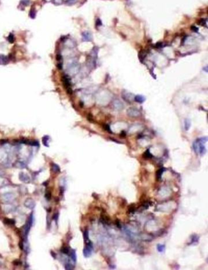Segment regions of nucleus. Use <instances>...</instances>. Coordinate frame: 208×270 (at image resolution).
<instances>
[{
    "label": "nucleus",
    "mask_w": 208,
    "mask_h": 270,
    "mask_svg": "<svg viewBox=\"0 0 208 270\" xmlns=\"http://www.w3.org/2000/svg\"><path fill=\"white\" fill-rule=\"evenodd\" d=\"M208 141V138L201 137L196 139L193 143V149L196 154L200 156H203L206 153V148L205 146V143Z\"/></svg>",
    "instance_id": "obj_1"
},
{
    "label": "nucleus",
    "mask_w": 208,
    "mask_h": 270,
    "mask_svg": "<svg viewBox=\"0 0 208 270\" xmlns=\"http://www.w3.org/2000/svg\"><path fill=\"white\" fill-rule=\"evenodd\" d=\"M86 246L84 248L83 254L85 257H89L92 254L93 250H94V246L93 243L91 241H89L86 242Z\"/></svg>",
    "instance_id": "obj_2"
},
{
    "label": "nucleus",
    "mask_w": 208,
    "mask_h": 270,
    "mask_svg": "<svg viewBox=\"0 0 208 270\" xmlns=\"http://www.w3.org/2000/svg\"><path fill=\"white\" fill-rule=\"evenodd\" d=\"M62 82L67 93L70 95H72L73 91H72V88H71L70 81L69 78L68 77L67 75H64L62 77Z\"/></svg>",
    "instance_id": "obj_3"
},
{
    "label": "nucleus",
    "mask_w": 208,
    "mask_h": 270,
    "mask_svg": "<svg viewBox=\"0 0 208 270\" xmlns=\"http://www.w3.org/2000/svg\"><path fill=\"white\" fill-rule=\"evenodd\" d=\"M127 114L131 117L136 118V117H139L141 113H140L139 110H138V109H137L136 108L130 107L127 109Z\"/></svg>",
    "instance_id": "obj_4"
},
{
    "label": "nucleus",
    "mask_w": 208,
    "mask_h": 270,
    "mask_svg": "<svg viewBox=\"0 0 208 270\" xmlns=\"http://www.w3.org/2000/svg\"><path fill=\"white\" fill-rule=\"evenodd\" d=\"M122 97L123 98L124 100H125L127 102H131L132 100L133 99V95L131 93H127V92L126 91H124L122 93Z\"/></svg>",
    "instance_id": "obj_5"
},
{
    "label": "nucleus",
    "mask_w": 208,
    "mask_h": 270,
    "mask_svg": "<svg viewBox=\"0 0 208 270\" xmlns=\"http://www.w3.org/2000/svg\"><path fill=\"white\" fill-rule=\"evenodd\" d=\"M165 168H160V169L158 170L157 171V172H156V179H157V180H158V181H160V180H161L162 176L163 173L165 172Z\"/></svg>",
    "instance_id": "obj_6"
},
{
    "label": "nucleus",
    "mask_w": 208,
    "mask_h": 270,
    "mask_svg": "<svg viewBox=\"0 0 208 270\" xmlns=\"http://www.w3.org/2000/svg\"><path fill=\"white\" fill-rule=\"evenodd\" d=\"M4 224L7 225V226H14L15 224V220L12 219H9V218H5L3 220Z\"/></svg>",
    "instance_id": "obj_7"
},
{
    "label": "nucleus",
    "mask_w": 208,
    "mask_h": 270,
    "mask_svg": "<svg viewBox=\"0 0 208 270\" xmlns=\"http://www.w3.org/2000/svg\"><path fill=\"white\" fill-rule=\"evenodd\" d=\"M134 100L135 102H138V103L142 104V103H143L145 101V98L143 96H141V95H137V96H135L134 97Z\"/></svg>",
    "instance_id": "obj_8"
},
{
    "label": "nucleus",
    "mask_w": 208,
    "mask_h": 270,
    "mask_svg": "<svg viewBox=\"0 0 208 270\" xmlns=\"http://www.w3.org/2000/svg\"><path fill=\"white\" fill-rule=\"evenodd\" d=\"M82 36H83V39L86 41H90L92 39L91 34H90L89 33H88V32H85V33H84L83 34H82Z\"/></svg>",
    "instance_id": "obj_9"
},
{
    "label": "nucleus",
    "mask_w": 208,
    "mask_h": 270,
    "mask_svg": "<svg viewBox=\"0 0 208 270\" xmlns=\"http://www.w3.org/2000/svg\"><path fill=\"white\" fill-rule=\"evenodd\" d=\"M143 158H145V159H151V158H152V157H153V155H152V154L150 153V150H147V151H146L145 152L143 153Z\"/></svg>",
    "instance_id": "obj_10"
},
{
    "label": "nucleus",
    "mask_w": 208,
    "mask_h": 270,
    "mask_svg": "<svg viewBox=\"0 0 208 270\" xmlns=\"http://www.w3.org/2000/svg\"><path fill=\"white\" fill-rule=\"evenodd\" d=\"M190 126H191V122H190V119H186L184 121V128L186 129V131H188L190 129Z\"/></svg>",
    "instance_id": "obj_11"
},
{
    "label": "nucleus",
    "mask_w": 208,
    "mask_h": 270,
    "mask_svg": "<svg viewBox=\"0 0 208 270\" xmlns=\"http://www.w3.org/2000/svg\"><path fill=\"white\" fill-rule=\"evenodd\" d=\"M100 220L101 221V222H103V224H109V223L110 222L109 218L107 216H103L100 219Z\"/></svg>",
    "instance_id": "obj_12"
},
{
    "label": "nucleus",
    "mask_w": 208,
    "mask_h": 270,
    "mask_svg": "<svg viewBox=\"0 0 208 270\" xmlns=\"http://www.w3.org/2000/svg\"><path fill=\"white\" fill-rule=\"evenodd\" d=\"M83 236H84V239L85 243H86V242H87V241H88L89 240H89V237H88V232L87 230H86L84 231Z\"/></svg>",
    "instance_id": "obj_13"
},
{
    "label": "nucleus",
    "mask_w": 208,
    "mask_h": 270,
    "mask_svg": "<svg viewBox=\"0 0 208 270\" xmlns=\"http://www.w3.org/2000/svg\"><path fill=\"white\" fill-rule=\"evenodd\" d=\"M36 15V11L34 8H31L30 12H29V16L31 18H34Z\"/></svg>",
    "instance_id": "obj_14"
},
{
    "label": "nucleus",
    "mask_w": 208,
    "mask_h": 270,
    "mask_svg": "<svg viewBox=\"0 0 208 270\" xmlns=\"http://www.w3.org/2000/svg\"><path fill=\"white\" fill-rule=\"evenodd\" d=\"M198 23L201 26H205L207 27V19L206 18H201L198 22Z\"/></svg>",
    "instance_id": "obj_15"
},
{
    "label": "nucleus",
    "mask_w": 208,
    "mask_h": 270,
    "mask_svg": "<svg viewBox=\"0 0 208 270\" xmlns=\"http://www.w3.org/2000/svg\"><path fill=\"white\" fill-rule=\"evenodd\" d=\"M198 237L197 236H196V235H193V236H192L191 243H190L189 244H196V243H198Z\"/></svg>",
    "instance_id": "obj_16"
},
{
    "label": "nucleus",
    "mask_w": 208,
    "mask_h": 270,
    "mask_svg": "<svg viewBox=\"0 0 208 270\" xmlns=\"http://www.w3.org/2000/svg\"><path fill=\"white\" fill-rule=\"evenodd\" d=\"M70 256L72 259L73 260L74 262H76V252L74 250H72V252L70 253Z\"/></svg>",
    "instance_id": "obj_17"
},
{
    "label": "nucleus",
    "mask_w": 208,
    "mask_h": 270,
    "mask_svg": "<svg viewBox=\"0 0 208 270\" xmlns=\"http://www.w3.org/2000/svg\"><path fill=\"white\" fill-rule=\"evenodd\" d=\"M157 249L159 252H163L165 250V246L163 245V244H158L157 246Z\"/></svg>",
    "instance_id": "obj_18"
},
{
    "label": "nucleus",
    "mask_w": 208,
    "mask_h": 270,
    "mask_svg": "<svg viewBox=\"0 0 208 270\" xmlns=\"http://www.w3.org/2000/svg\"><path fill=\"white\" fill-rule=\"evenodd\" d=\"M60 250L63 254H68L70 252L69 248L68 247H63L62 248H61Z\"/></svg>",
    "instance_id": "obj_19"
},
{
    "label": "nucleus",
    "mask_w": 208,
    "mask_h": 270,
    "mask_svg": "<svg viewBox=\"0 0 208 270\" xmlns=\"http://www.w3.org/2000/svg\"><path fill=\"white\" fill-rule=\"evenodd\" d=\"M76 2L77 0H66L65 1V4H67V5L71 6L76 3Z\"/></svg>",
    "instance_id": "obj_20"
},
{
    "label": "nucleus",
    "mask_w": 208,
    "mask_h": 270,
    "mask_svg": "<svg viewBox=\"0 0 208 270\" xmlns=\"http://www.w3.org/2000/svg\"><path fill=\"white\" fill-rule=\"evenodd\" d=\"M7 61V58L3 55H0V63H5Z\"/></svg>",
    "instance_id": "obj_21"
},
{
    "label": "nucleus",
    "mask_w": 208,
    "mask_h": 270,
    "mask_svg": "<svg viewBox=\"0 0 208 270\" xmlns=\"http://www.w3.org/2000/svg\"><path fill=\"white\" fill-rule=\"evenodd\" d=\"M53 3L55 5H60L63 3V0H53Z\"/></svg>",
    "instance_id": "obj_22"
},
{
    "label": "nucleus",
    "mask_w": 208,
    "mask_h": 270,
    "mask_svg": "<svg viewBox=\"0 0 208 270\" xmlns=\"http://www.w3.org/2000/svg\"><path fill=\"white\" fill-rule=\"evenodd\" d=\"M8 41H9V42H11V43L13 42V41H14V36H13V34H9V37H8Z\"/></svg>",
    "instance_id": "obj_23"
},
{
    "label": "nucleus",
    "mask_w": 208,
    "mask_h": 270,
    "mask_svg": "<svg viewBox=\"0 0 208 270\" xmlns=\"http://www.w3.org/2000/svg\"><path fill=\"white\" fill-rule=\"evenodd\" d=\"M51 192L49 191H47L45 193V198H47L48 200H49L51 199Z\"/></svg>",
    "instance_id": "obj_24"
},
{
    "label": "nucleus",
    "mask_w": 208,
    "mask_h": 270,
    "mask_svg": "<svg viewBox=\"0 0 208 270\" xmlns=\"http://www.w3.org/2000/svg\"><path fill=\"white\" fill-rule=\"evenodd\" d=\"M52 168H53L54 171H55V172H60V168H59V167L57 165H56V164H53V165Z\"/></svg>",
    "instance_id": "obj_25"
},
{
    "label": "nucleus",
    "mask_w": 208,
    "mask_h": 270,
    "mask_svg": "<svg viewBox=\"0 0 208 270\" xmlns=\"http://www.w3.org/2000/svg\"><path fill=\"white\" fill-rule=\"evenodd\" d=\"M29 3H30L29 0H21V4L23 6H28Z\"/></svg>",
    "instance_id": "obj_26"
},
{
    "label": "nucleus",
    "mask_w": 208,
    "mask_h": 270,
    "mask_svg": "<svg viewBox=\"0 0 208 270\" xmlns=\"http://www.w3.org/2000/svg\"><path fill=\"white\" fill-rule=\"evenodd\" d=\"M104 129L106 130V131H108V132H109L112 133V131H111V128H110L109 126V125H108V124H104Z\"/></svg>",
    "instance_id": "obj_27"
},
{
    "label": "nucleus",
    "mask_w": 208,
    "mask_h": 270,
    "mask_svg": "<svg viewBox=\"0 0 208 270\" xmlns=\"http://www.w3.org/2000/svg\"><path fill=\"white\" fill-rule=\"evenodd\" d=\"M96 25L98 26H101L102 25V22L101 21L100 19H99V18H98L97 20H96Z\"/></svg>",
    "instance_id": "obj_28"
},
{
    "label": "nucleus",
    "mask_w": 208,
    "mask_h": 270,
    "mask_svg": "<svg viewBox=\"0 0 208 270\" xmlns=\"http://www.w3.org/2000/svg\"><path fill=\"white\" fill-rule=\"evenodd\" d=\"M191 30L194 32H198V29L197 27H196L195 26H194V25H193V26H191Z\"/></svg>",
    "instance_id": "obj_29"
},
{
    "label": "nucleus",
    "mask_w": 208,
    "mask_h": 270,
    "mask_svg": "<svg viewBox=\"0 0 208 270\" xmlns=\"http://www.w3.org/2000/svg\"><path fill=\"white\" fill-rule=\"evenodd\" d=\"M155 47H156V48L162 47V43H161V42H158V43L156 44V45H155Z\"/></svg>",
    "instance_id": "obj_30"
},
{
    "label": "nucleus",
    "mask_w": 208,
    "mask_h": 270,
    "mask_svg": "<svg viewBox=\"0 0 208 270\" xmlns=\"http://www.w3.org/2000/svg\"><path fill=\"white\" fill-rule=\"evenodd\" d=\"M13 263L15 265H21V262L20 261H19V260H15V261L13 262Z\"/></svg>",
    "instance_id": "obj_31"
},
{
    "label": "nucleus",
    "mask_w": 208,
    "mask_h": 270,
    "mask_svg": "<svg viewBox=\"0 0 208 270\" xmlns=\"http://www.w3.org/2000/svg\"><path fill=\"white\" fill-rule=\"evenodd\" d=\"M56 59H57V60L58 61L60 62V61L62 60V56L60 55H57V56H56Z\"/></svg>",
    "instance_id": "obj_32"
},
{
    "label": "nucleus",
    "mask_w": 208,
    "mask_h": 270,
    "mask_svg": "<svg viewBox=\"0 0 208 270\" xmlns=\"http://www.w3.org/2000/svg\"><path fill=\"white\" fill-rule=\"evenodd\" d=\"M134 211H135V208H134V207H132V206H131V207L129 208V212H132V213H133V212H134Z\"/></svg>",
    "instance_id": "obj_33"
},
{
    "label": "nucleus",
    "mask_w": 208,
    "mask_h": 270,
    "mask_svg": "<svg viewBox=\"0 0 208 270\" xmlns=\"http://www.w3.org/2000/svg\"><path fill=\"white\" fill-rule=\"evenodd\" d=\"M19 246L20 249H21V250H23V243L22 241H21V242L19 243Z\"/></svg>",
    "instance_id": "obj_34"
},
{
    "label": "nucleus",
    "mask_w": 208,
    "mask_h": 270,
    "mask_svg": "<svg viewBox=\"0 0 208 270\" xmlns=\"http://www.w3.org/2000/svg\"><path fill=\"white\" fill-rule=\"evenodd\" d=\"M53 219H54L55 220H56V222L57 221V219H58V214L56 213V214H54Z\"/></svg>",
    "instance_id": "obj_35"
},
{
    "label": "nucleus",
    "mask_w": 208,
    "mask_h": 270,
    "mask_svg": "<svg viewBox=\"0 0 208 270\" xmlns=\"http://www.w3.org/2000/svg\"><path fill=\"white\" fill-rule=\"evenodd\" d=\"M120 136L122 137H126V132H125V131H122L121 132V134H120Z\"/></svg>",
    "instance_id": "obj_36"
},
{
    "label": "nucleus",
    "mask_w": 208,
    "mask_h": 270,
    "mask_svg": "<svg viewBox=\"0 0 208 270\" xmlns=\"http://www.w3.org/2000/svg\"><path fill=\"white\" fill-rule=\"evenodd\" d=\"M51 254H52V256H53V258H56V254L54 253V252H53V251H51Z\"/></svg>",
    "instance_id": "obj_37"
}]
</instances>
